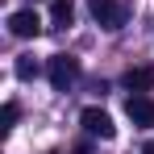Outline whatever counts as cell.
Masks as SVG:
<instances>
[{
    "instance_id": "6da1fadb",
    "label": "cell",
    "mask_w": 154,
    "mask_h": 154,
    "mask_svg": "<svg viewBox=\"0 0 154 154\" xmlns=\"http://www.w3.org/2000/svg\"><path fill=\"white\" fill-rule=\"evenodd\" d=\"M88 8H92V17H96V25L100 29H121L125 25V17H129V8L121 4V0H88Z\"/></svg>"
},
{
    "instance_id": "8992f818",
    "label": "cell",
    "mask_w": 154,
    "mask_h": 154,
    "mask_svg": "<svg viewBox=\"0 0 154 154\" xmlns=\"http://www.w3.org/2000/svg\"><path fill=\"white\" fill-rule=\"evenodd\" d=\"M125 88H129V92H150V88H154V67H150V63L129 67V71H125Z\"/></svg>"
},
{
    "instance_id": "30bf717a",
    "label": "cell",
    "mask_w": 154,
    "mask_h": 154,
    "mask_svg": "<svg viewBox=\"0 0 154 154\" xmlns=\"http://www.w3.org/2000/svg\"><path fill=\"white\" fill-rule=\"evenodd\" d=\"M142 154H154V142H146V146H142Z\"/></svg>"
},
{
    "instance_id": "277c9868",
    "label": "cell",
    "mask_w": 154,
    "mask_h": 154,
    "mask_svg": "<svg viewBox=\"0 0 154 154\" xmlns=\"http://www.w3.org/2000/svg\"><path fill=\"white\" fill-rule=\"evenodd\" d=\"M8 33H13V38H38V33H42V17H38L33 8H17V13L8 17Z\"/></svg>"
},
{
    "instance_id": "7a4b0ae2",
    "label": "cell",
    "mask_w": 154,
    "mask_h": 154,
    "mask_svg": "<svg viewBox=\"0 0 154 154\" xmlns=\"http://www.w3.org/2000/svg\"><path fill=\"white\" fill-rule=\"evenodd\" d=\"M79 125L88 129L92 137H100V142H112V137H117V125H112V117H108L104 108H96V104H88V108L79 112Z\"/></svg>"
},
{
    "instance_id": "9c48e42d",
    "label": "cell",
    "mask_w": 154,
    "mask_h": 154,
    "mask_svg": "<svg viewBox=\"0 0 154 154\" xmlns=\"http://www.w3.org/2000/svg\"><path fill=\"white\" fill-rule=\"evenodd\" d=\"M17 117H21V108H17V100H8V104H4V133L17 125Z\"/></svg>"
},
{
    "instance_id": "ba28073f",
    "label": "cell",
    "mask_w": 154,
    "mask_h": 154,
    "mask_svg": "<svg viewBox=\"0 0 154 154\" xmlns=\"http://www.w3.org/2000/svg\"><path fill=\"white\" fill-rule=\"evenodd\" d=\"M13 71H17V79H33V75H38V63H33V54H21Z\"/></svg>"
},
{
    "instance_id": "52a82bcc",
    "label": "cell",
    "mask_w": 154,
    "mask_h": 154,
    "mask_svg": "<svg viewBox=\"0 0 154 154\" xmlns=\"http://www.w3.org/2000/svg\"><path fill=\"white\" fill-rule=\"evenodd\" d=\"M71 17H75L71 0H50V25H54V29H67V25H71Z\"/></svg>"
},
{
    "instance_id": "5b68a950",
    "label": "cell",
    "mask_w": 154,
    "mask_h": 154,
    "mask_svg": "<svg viewBox=\"0 0 154 154\" xmlns=\"http://www.w3.org/2000/svg\"><path fill=\"white\" fill-rule=\"evenodd\" d=\"M125 112H129V121H133V125H154V100L150 96H146V92H133V96H129L125 100Z\"/></svg>"
},
{
    "instance_id": "3957f363",
    "label": "cell",
    "mask_w": 154,
    "mask_h": 154,
    "mask_svg": "<svg viewBox=\"0 0 154 154\" xmlns=\"http://www.w3.org/2000/svg\"><path fill=\"white\" fill-rule=\"evenodd\" d=\"M46 75H50V88H54V92H67V88L79 79V63L71 58V54H54L50 67H46Z\"/></svg>"
}]
</instances>
